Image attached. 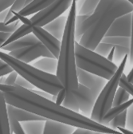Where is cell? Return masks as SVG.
Wrapping results in <instances>:
<instances>
[{
  "label": "cell",
  "instance_id": "cell-1",
  "mask_svg": "<svg viewBox=\"0 0 133 134\" xmlns=\"http://www.w3.org/2000/svg\"><path fill=\"white\" fill-rule=\"evenodd\" d=\"M0 91L4 95L7 105L28 111L45 120L91 132L105 134H122L120 131L113 130L109 127L98 124L80 113L73 112L62 105H58L50 100L42 97L30 90L19 86L0 85Z\"/></svg>",
  "mask_w": 133,
  "mask_h": 134
},
{
  "label": "cell",
  "instance_id": "cell-2",
  "mask_svg": "<svg viewBox=\"0 0 133 134\" xmlns=\"http://www.w3.org/2000/svg\"><path fill=\"white\" fill-rule=\"evenodd\" d=\"M77 17V1H73L64 35L61 41V50L57 59L56 77L63 88L66 90V97L62 106L73 112L80 113L75 93L78 89L79 82L77 74L75 57V20Z\"/></svg>",
  "mask_w": 133,
  "mask_h": 134
},
{
  "label": "cell",
  "instance_id": "cell-3",
  "mask_svg": "<svg viewBox=\"0 0 133 134\" xmlns=\"http://www.w3.org/2000/svg\"><path fill=\"white\" fill-rule=\"evenodd\" d=\"M133 5L127 0H108L100 1L95 10L96 20L87 30L80 41L81 46L94 51L101 42L114 21L120 17L132 13Z\"/></svg>",
  "mask_w": 133,
  "mask_h": 134
},
{
  "label": "cell",
  "instance_id": "cell-4",
  "mask_svg": "<svg viewBox=\"0 0 133 134\" xmlns=\"http://www.w3.org/2000/svg\"><path fill=\"white\" fill-rule=\"evenodd\" d=\"M0 60L6 62L13 71H15L27 81L31 83L39 90H42L49 94L57 95L63 89L61 83L56 75L49 74L42 72L33 65L19 61L10 56L8 54L0 49Z\"/></svg>",
  "mask_w": 133,
  "mask_h": 134
},
{
  "label": "cell",
  "instance_id": "cell-5",
  "mask_svg": "<svg viewBox=\"0 0 133 134\" xmlns=\"http://www.w3.org/2000/svg\"><path fill=\"white\" fill-rule=\"evenodd\" d=\"M75 57L77 68L107 81L112 78L118 69L117 65L113 62L81 46L78 42L75 43Z\"/></svg>",
  "mask_w": 133,
  "mask_h": 134
},
{
  "label": "cell",
  "instance_id": "cell-6",
  "mask_svg": "<svg viewBox=\"0 0 133 134\" xmlns=\"http://www.w3.org/2000/svg\"><path fill=\"white\" fill-rule=\"evenodd\" d=\"M128 55H126L119 65L118 69L106 83L105 86L96 98L94 108L92 109L90 119L98 124H101L105 114L112 108V103L115 94L119 87L120 80L124 74V68L127 65Z\"/></svg>",
  "mask_w": 133,
  "mask_h": 134
},
{
  "label": "cell",
  "instance_id": "cell-7",
  "mask_svg": "<svg viewBox=\"0 0 133 134\" xmlns=\"http://www.w3.org/2000/svg\"><path fill=\"white\" fill-rule=\"evenodd\" d=\"M72 3L73 1H70V0L54 1L50 6H49L48 7L45 8L42 11L37 13L35 15L29 19L30 23L26 26L30 29L35 26L43 28L54 19H57L58 17L61 16V14L65 10H67L71 7Z\"/></svg>",
  "mask_w": 133,
  "mask_h": 134
},
{
  "label": "cell",
  "instance_id": "cell-8",
  "mask_svg": "<svg viewBox=\"0 0 133 134\" xmlns=\"http://www.w3.org/2000/svg\"><path fill=\"white\" fill-rule=\"evenodd\" d=\"M8 54L14 58L25 62L26 64L32 62L41 57L42 58H54L51 53L46 49V47L38 42L31 46H28L21 49L14 50V51L9 52Z\"/></svg>",
  "mask_w": 133,
  "mask_h": 134
},
{
  "label": "cell",
  "instance_id": "cell-9",
  "mask_svg": "<svg viewBox=\"0 0 133 134\" xmlns=\"http://www.w3.org/2000/svg\"><path fill=\"white\" fill-rule=\"evenodd\" d=\"M75 97L77 100L80 114L90 118L97 97L91 90L79 84L78 89L75 93Z\"/></svg>",
  "mask_w": 133,
  "mask_h": 134
},
{
  "label": "cell",
  "instance_id": "cell-10",
  "mask_svg": "<svg viewBox=\"0 0 133 134\" xmlns=\"http://www.w3.org/2000/svg\"><path fill=\"white\" fill-rule=\"evenodd\" d=\"M77 74L80 85H82L91 90L96 97H98L99 94L101 93L107 83V80L84 71L79 68L77 69Z\"/></svg>",
  "mask_w": 133,
  "mask_h": 134
},
{
  "label": "cell",
  "instance_id": "cell-11",
  "mask_svg": "<svg viewBox=\"0 0 133 134\" xmlns=\"http://www.w3.org/2000/svg\"><path fill=\"white\" fill-rule=\"evenodd\" d=\"M132 26V13L123 15L115 19L105 37H125L131 38Z\"/></svg>",
  "mask_w": 133,
  "mask_h": 134
},
{
  "label": "cell",
  "instance_id": "cell-12",
  "mask_svg": "<svg viewBox=\"0 0 133 134\" xmlns=\"http://www.w3.org/2000/svg\"><path fill=\"white\" fill-rule=\"evenodd\" d=\"M32 34L34 35L38 41L46 47L54 58L58 59L61 45V41L55 38L42 27H32Z\"/></svg>",
  "mask_w": 133,
  "mask_h": 134
},
{
  "label": "cell",
  "instance_id": "cell-13",
  "mask_svg": "<svg viewBox=\"0 0 133 134\" xmlns=\"http://www.w3.org/2000/svg\"><path fill=\"white\" fill-rule=\"evenodd\" d=\"M7 109L9 117L18 121L19 122H26V121H45L47 120L42 118V117L31 113L28 111L23 110L22 109H19L10 105H7Z\"/></svg>",
  "mask_w": 133,
  "mask_h": 134
},
{
  "label": "cell",
  "instance_id": "cell-14",
  "mask_svg": "<svg viewBox=\"0 0 133 134\" xmlns=\"http://www.w3.org/2000/svg\"><path fill=\"white\" fill-rule=\"evenodd\" d=\"M66 23H67V17L61 15L58 17L57 19L52 21L50 23L44 26L43 29L57 40L61 41L66 26Z\"/></svg>",
  "mask_w": 133,
  "mask_h": 134
},
{
  "label": "cell",
  "instance_id": "cell-15",
  "mask_svg": "<svg viewBox=\"0 0 133 134\" xmlns=\"http://www.w3.org/2000/svg\"><path fill=\"white\" fill-rule=\"evenodd\" d=\"M40 42L38 41V39L35 37L34 35L33 34H30L28 35H26L18 40H16L11 43H10L9 45L3 47L1 49V50H7V51L11 52V51H14V50H18V49H21L28 46H31L33 45H35L37 43Z\"/></svg>",
  "mask_w": 133,
  "mask_h": 134
},
{
  "label": "cell",
  "instance_id": "cell-16",
  "mask_svg": "<svg viewBox=\"0 0 133 134\" xmlns=\"http://www.w3.org/2000/svg\"><path fill=\"white\" fill-rule=\"evenodd\" d=\"M75 130L73 126L47 120L45 124L43 134H73Z\"/></svg>",
  "mask_w": 133,
  "mask_h": 134
},
{
  "label": "cell",
  "instance_id": "cell-17",
  "mask_svg": "<svg viewBox=\"0 0 133 134\" xmlns=\"http://www.w3.org/2000/svg\"><path fill=\"white\" fill-rule=\"evenodd\" d=\"M0 134H12L9 123L6 100L1 91H0Z\"/></svg>",
  "mask_w": 133,
  "mask_h": 134
},
{
  "label": "cell",
  "instance_id": "cell-18",
  "mask_svg": "<svg viewBox=\"0 0 133 134\" xmlns=\"http://www.w3.org/2000/svg\"><path fill=\"white\" fill-rule=\"evenodd\" d=\"M54 1L51 0H48V1H45V0H36V1H31L25 8H23L18 14L22 17H26L32 15L33 14H37L45 8L50 6Z\"/></svg>",
  "mask_w": 133,
  "mask_h": 134
},
{
  "label": "cell",
  "instance_id": "cell-19",
  "mask_svg": "<svg viewBox=\"0 0 133 134\" xmlns=\"http://www.w3.org/2000/svg\"><path fill=\"white\" fill-rule=\"evenodd\" d=\"M33 66L46 74L55 75L57 69V59L54 58H42L35 62Z\"/></svg>",
  "mask_w": 133,
  "mask_h": 134
},
{
  "label": "cell",
  "instance_id": "cell-20",
  "mask_svg": "<svg viewBox=\"0 0 133 134\" xmlns=\"http://www.w3.org/2000/svg\"><path fill=\"white\" fill-rule=\"evenodd\" d=\"M133 104V98L130 99L128 102L120 105H118V106H115V107H112L106 114L105 116H104V118L102 120V122H101V125H104V126H107L108 127V125L110 123V121L114 119L116 116L120 115V113H122L123 112L126 111L131 105Z\"/></svg>",
  "mask_w": 133,
  "mask_h": 134
},
{
  "label": "cell",
  "instance_id": "cell-21",
  "mask_svg": "<svg viewBox=\"0 0 133 134\" xmlns=\"http://www.w3.org/2000/svg\"><path fill=\"white\" fill-rule=\"evenodd\" d=\"M45 121H26V122H22L21 125L26 134H43Z\"/></svg>",
  "mask_w": 133,
  "mask_h": 134
},
{
  "label": "cell",
  "instance_id": "cell-22",
  "mask_svg": "<svg viewBox=\"0 0 133 134\" xmlns=\"http://www.w3.org/2000/svg\"><path fill=\"white\" fill-rule=\"evenodd\" d=\"M101 42L112 45L113 46H122L130 49L131 39L125 37H105Z\"/></svg>",
  "mask_w": 133,
  "mask_h": 134
},
{
  "label": "cell",
  "instance_id": "cell-23",
  "mask_svg": "<svg viewBox=\"0 0 133 134\" xmlns=\"http://www.w3.org/2000/svg\"><path fill=\"white\" fill-rule=\"evenodd\" d=\"M100 1L97 0H86L84 1L81 7L80 8L78 12V15H83V16H90L92 15L95 10L96 9Z\"/></svg>",
  "mask_w": 133,
  "mask_h": 134
},
{
  "label": "cell",
  "instance_id": "cell-24",
  "mask_svg": "<svg viewBox=\"0 0 133 134\" xmlns=\"http://www.w3.org/2000/svg\"><path fill=\"white\" fill-rule=\"evenodd\" d=\"M128 110V109H127ZM127 110L120 113V115L116 116L114 119H112L108 127L111 128L113 130L118 131V129H126V124H127Z\"/></svg>",
  "mask_w": 133,
  "mask_h": 134
},
{
  "label": "cell",
  "instance_id": "cell-25",
  "mask_svg": "<svg viewBox=\"0 0 133 134\" xmlns=\"http://www.w3.org/2000/svg\"><path fill=\"white\" fill-rule=\"evenodd\" d=\"M129 99V94L128 93L124 90L123 88H118L117 91H116L115 94V97L113 100V103H112V107L115 106H118L120 105L127 102H128Z\"/></svg>",
  "mask_w": 133,
  "mask_h": 134
},
{
  "label": "cell",
  "instance_id": "cell-26",
  "mask_svg": "<svg viewBox=\"0 0 133 134\" xmlns=\"http://www.w3.org/2000/svg\"><path fill=\"white\" fill-rule=\"evenodd\" d=\"M130 49L122 47V46H115V53L113 58V63L120 64L122 60L126 55H129Z\"/></svg>",
  "mask_w": 133,
  "mask_h": 134
},
{
  "label": "cell",
  "instance_id": "cell-27",
  "mask_svg": "<svg viewBox=\"0 0 133 134\" xmlns=\"http://www.w3.org/2000/svg\"><path fill=\"white\" fill-rule=\"evenodd\" d=\"M113 47L114 46L112 45H108V44H106L104 42H101L96 46V48L94 50V52L99 55H101V57H103L105 58H107Z\"/></svg>",
  "mask_w": 133,
  "mask_h": 134
},
{
  "label": "cell",
  "instance_id": "cell-28",
  "mask_svg": "<svg viewBox=\"0 0 133 134\" xmlns=\"http://www.w3.org/2000/svg\"><path fill=\"white\" fill-rule=\"evenodd\" d=\"M31 1H27V0H18L14 1V4L10 7L9 10L14 15L15 14L19 13L23 8H25Z\"/></svg>",
  "mask_w": 133,
  "mask_h": 134
},
{
  "label": "cell",
  "instance_id": "cell-29",
  "mask_svg": "<svg viewBox=\"0 0 133 134\" xmlns=\"http://www.w3.org/2000/svg\"><path fill=\"white\" fill-rule=\"evenodd\" d=\"M20 24L22 23L19 20L10 25H7L6 23H0V32L13 34L20 27Z\"/></svg>",
  "mask_w": 133,
  "mask_h": 134
},
{
  "label": "cell",
  "instance_id": "cell-30",
  "mask_svg": "<svg viewBox=\"0 0 133 134\" xmlns=\"http://www.w3.org/2000/svg\"><path fill=\"white\" fill-rule=\"evenodd\" d=\"M9 123L12 134L13 132L14 134H26L21 123L18 121H16L15 119L12 118V117H9Z\"/></svg>",
  "mask_w": 133,
  "mask_h": 134
},
{
  "label": "cell",
  "instance_id": "cell-31",
  "mask_svg": "<svg viewBox=\"0 0 133 134\" xmlns=\"http://www.w3.org/2000/svg\"><path fill=\"white\" fill-rule=\"evenodd\" d=\"M119 86L120 88H123L124 90H125L128 94L131 95L133 97V84H131V82L128 81V80L127 79V76L123 74L120 82H119Z\"/></svg>",
  "mask_w": 133,
  "mask_h": 134
},
{
  "label": "cell",
  "instance_id": "cell-32",
  "mask_svg": "<svg viewBox=\"0 0 133 134\" xmlns=\"http://www.w3.org/2000/svg\"><path fill=\"white\" fill-rule=\"evenodd\" d=\"M16 86H19L21 88H23V89H26L27 90H34L35 89V87L32 85L31 83H30L29 81H27L26 79H24L23 77H22L21 76H19L17 77V80H16V82H15V85Z\"/></svg>",
  "mask_w": 133,
  "mask_h": 134
},
{
  "label": "cell",
  "instance_id": "cell-33",
  "mask_svg": "<svg viewBox=\"0 0 133 134\" xmlns=\"http://www.w3.org/2000/svg\"><path fill=\"white\" fill-rule=\"evenodd\" d=\"M125 129L133 132V104L127 110V124Z\"/></svg>",
  "mask_w": 133,
  "mask_h": 134
},
{
  "label": "cell",
  "instance_id": "cell-34",
  "mask_svg": "<svg viewBox=\"0 0 133 134\" xmlns=\"http://www.w3.org/2000/svg\"><path fill=\"white\" fill-rule=\"evenodd\" d=\"M13 72V70L3 61L0 60V77H5Z\"/></svg>",
  "mask_w": 133,
  "mask_h": 134
},
{
  "label": "cell",
  "instance_id": "cell-35",
  "mask_svg": "<svg viewBox=\"0 0 133 134\" xmlns=\"http://www.w3.org/2000/svg\"><path fill=\"white\" fill-rule=\"evenodd\" d=\"M18 77H19V74L15 71H13L12 73H10V74L7 75V77L5 80L4 85L9 86H14L15 85V82H16V80H17Z\"/></svg>",
  "mask_w": 133,
  "mask_h": 134
},
{
  "label": "cell",
  "instance_id": "cell-36",
  "mask_svg": "<svg viewBox=\"0 0 133 134\" xmlns=\"http://www.w3.org/2000/svg\"><path fill=\"white\" fill-rule=\"evenodd\" d=\"M131 46H130V54L128 55L129 64L133 65V11H132V26H131Z\"/></svg>",
  "mask_w": 133,
  "mask_h": 134
},
{
  "label": "cell",
  "instance_id": "cell-37",
  "mask_svg": "<svg viewBox=\"0 0 133 134\" xmlns=\"http://www.w3.org/2000/svg\"><path fill=\"white\" fill-rule=\"evenodd\" d=\"M65 97H66V90L63 88L57 93V100H56L55 103L57 105H62L64 100L65 99Z\"/></svg>",
  "mask_w": 133,
  "mask_h": 134
},
{
  "label": "cell",
  "instance_id": "cell-38",
  "mask_svg": "<svg viewBox=\"0 0 133 134\" xmlns=\"http://www.w3.org/2000/svg\"><path fill=\"white\" fill-rule=\"evenodd\" d=\"M14 1H0V13L3 12L10 8V7L14 4Z\"/></svg>",
  "mask_w": 133,
  "mask_h": 134
},
{
  "label": "cell",
  "instance_id": "cell-39",
  "mask_svg": "<svg viewBox=\"0 0 133 134\" xmlns=\"http://www.w3.org/2000/svg\"><path fill=\"white\" fill-rule=\"evenodd\" d=\"M33 93H36L37 95L42 97H44L45 99H48V100H52V95L51 94H49L46 92H44L42 90H32Z\"/></svg>",
  "mask_w": 133,
  "mask_h": 134
},
{
  "label": "cell",
  "instance_id": "cell-40",
  "mask_svg": "<svg viewBox=\"0 0 133 134\" xmlns=\"http://www.w3.org/2000/svg\"><path fill=\"white\" fill-rule=\"evenodd\" d=\"M11 34L10 33H3V32H0V48L3 45V43L10 37Z\"/></svg>",
  "mask_w": 133,
  "mask_h": 134
},
{
  "label": "cell",
  "instance_id": "cell-41",
  "mask_svg": "<svg viewBox=\"0 0 133 134\" xmlns=\"http://www.w3.org/2000/svg\"><path fill=\"white\" fill-rule=\"evenodd\" d=\"M92 132L86 130V129H77L75 132L73 134H92Z\"/></svg>",
  "mask_w": 133,
  "mask_h": 134
},
{
  "label": "cell",
  "instance_id": "cell-42",
  "mask_svg": "<svg viewBox=\"0 0 133 134\" xmlns=\"http://www.w3.org/2000/svg\"><path fill=\"white\" fill-rule=\"evenodd\" d=\"M8 10H9V9H8ZM8 10H4L3 12L0 13V23H4L5 19H6L7 14V12H8Z\"/></svg>",
  "mask_w": 133,
  "mask_h": 134
},
{
  "label": "cell",
  "instance_id": "cell-43",
  "mask_svg": "<svg viewBox=\"0 0 133 134\" xmlns=\"http://www.w3.org/2000/svg\"><path fill=\"white\" fill-rule=\"evenodd\" d=\"M114 53H115V46L112 48V49L111 50V52L109 53V54H108V58H107V59H108L109 62H113Z\"/></svg>",
  "mask_w": 133,
  "mask_h": 134
},
{
  "label": "cell",
  "instance_id": "cell-44",
  "mask_svg": "<svg viewBox=\"0 0 133 134\" xmlns=\"http://www.w3.org/2000/svg\"><path fill=\"white\" fill-rule=\"evenodd\" d=\"M127 79L128 80L129 82L133 84V67H132V69L131 70V71L128 73V74L127 75Z\"/></svg>",
  "mask_w": 133,
  "mask_h": 134
},
{
  "label": "cell",
  "instance_id": "cell-45",
  "mask_svg": "<svg viewBox=\"0 0 133 134\" xmlns=\"http://www.w3.org/2000/svg\"><path fill=\"white\" fill-rule=\"evenodd\" d=\"M118 131H120L122 134H133V132H131L125 129H118Z\"/></svg>",
  "mask_w": 133,
  "mask_h": 134
},
{
  "label": "cell",
  "instance_id": "cell-46",
  "mask_svg": "<svg viewBox=\"0 0 133 134\" xmlns=\"http://www.w3.org/2000/svg\"><path fill=\"white\" fill-rule=\"evenodd\" d=\"M92 134H105V133H101V132H92Z\"/></svg>",
  "mask_w": 133,
  "mask_h": 134
},
{
  "label": "cell",
  "instance_id": "cell-47",
  "mask_svg": "<svg viewBox=\"0 0 133 134\" xmlns=\"http://www.w3.org/2000/svg\"><path fill=\"white\" fill-rule=\"evenodd\" d=\"M130 3H131L132 5H133V1H130Z\"/></svg>",
  "mask_w": 133,
  "mask_h": 134
}]
</instances>
